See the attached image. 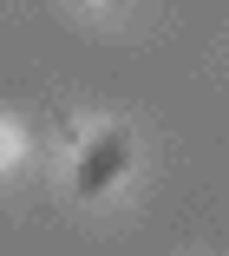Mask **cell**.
I'll use <instances>...</instances> for the list:
<instances>
[{
  "mask_svg": "<svg viewBox=\"0 0 229 256\" xmlns=\"http://www.w3.org/2000/svg\"><path fill=\"white\" fill-rule=\"evenodd\" d=\"M125 171H131V132L125 125H98L92 138H79V151H72V190L79 197H105Z\"/></svg>",
  "mask_w": 229,
  "mask_h": 256,
  "instance_id": "obj_1",
  "label": "cell"
},
{
  "mask_svg": "<svg viewBox=\"0 0 229 256\" xmlns=\"http://www.w3.org/2000/svg\"><path fill=\"white\" fill-rule=\"evenodd\" d=\"M13 158H20V138H13L7 125H0V164H13Z\"/></svg>",
  "mask_w": 229,
  "mask_h": 256,
  "instance_id": "obj_2",
  "label": "cell"
},
{
  "mask_svg": "<svg viewBox=\"0 0 229 256\" xmlns=\"http://www.w3.org/2000/svg\"><path fill=\"white\" fill-rule=\"evenodd\" d=\"M105 7H125V0H105Z\"/></svg>",
  "mask_w": 229,
  "mask_h": 256,
  "instance_id": "obj_3",
  "label": "cell"
}]
</instances>
